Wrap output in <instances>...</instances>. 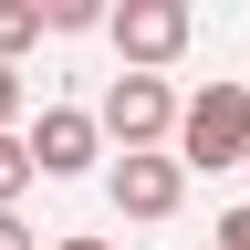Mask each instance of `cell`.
<instances>
[{
    "instance_id": "1",
    "label": "cell",
    "mask_w": 250,
    "mask_h": 250,
    "mask_svg": "<svg viewBox=\"0 0 250 250\" xmlns=\"http://www.w3.org/2000/svg\"><path fill=\"white\" fill-rule=\"evenodd\" d=\"M177 156L188 167H240L250 156V83H208L177 104Z\"/></svg>"
},
{
    "instance_id": "2",
    "label": "cell",
    "mask_w": 250,
    "mask_h": 250,
    "mask_svg": "<svg viewBox=\"0 0 250 250\" xmlns=\"http://www.w3.org/2000/svg\"><path fill=\"white\" fill-rule=\"evenodd\" d=\"M104 136H115V146H167V136H177V94H167V73L125 62V73L104 83Z\"/></svg>"
},
{
    "instance_id": "3",
    "label": "cell",
    "mask_w": 250,
    "mask_h": 250,
    "mask_svg": "<svg viewBox=\"0 0 250 250\" xmlns=\"http://www.w3.org/2000/svg\"><path fill=\"white\" fill-rule=\"evenodd\" d=\"M104 31H115V52H125V62L167 73V62L188 52V31H198V21H188V0H115V11H104Z\"/></svg>"
},
{
    "instance_id": "4",
    "label": "cell",
    "mask_w": 250,
    "mask_h": 250,
    "mask_svg": "<svg viewBox=\"0 0 250 250\" xmlns=\"http://www.w3.org/2000/svg\"><path fill=\"white\" fill-rule=\"evenodd\" d=\"M104 188H115V208H125V219H167V208L188 198V156H156V146H125Z\"/></svg>"
},
{
    "instance_id": "5",
    "label": "cell",
    "mask_w": 250,
    "mask_h": 250,
    "mask_svg": "<svg viewBox=\"0 0 250 250\" xmlns=\"http://www.w3.org/2000/svg\"><path fill=\"white\" fill-rule=\"evenodd\" d=\"M31 156H42V177H83L94 156H104V115H83V104H42Z\"/></svg>"
},
{
    "instance_id": "6",
    "label": "cell",
    "mask_w": 250,
    "mask_h": 250,
    "mask_svg": "<svg viewBox=\"0 0 250 250\" xmlns=\"http://www.w3.org/2000/svg\"><path fill=\"white\" fill-rule=\"evenodd\" d=\"M0 52H42V0H0Z\"/></svg>"
},
{
    "instance_id": "7",
    "label": "cell",
    "mask_w": 250,
    "mask_h": 250,
    "mask_svg": "<svg viewBox=\"0 0 250 250\" xmlns=\"http://www.w3.org/2000/svg\"><path fill=\"white\" fill-rule=\"evenodd\" d=\"M31 177H42V156H31V136H21V125H0V198H21Z\"/></svg>"
},
{
    "instance_id": "8",
    "label": "cell",
    "mask_w": 250,
    "mask_h": 250,
    "mask_svg": "<svg viewBox=\"0 0 250 250\" xmlns=\"http://www.w3.org/2000/svg\"><path fill=\"white\" fill-rule=\"evenodd\" d=\"M115 0H42V31H104Z\"/></svg>"
},
{
    "instance_id": "9",
    "label": "cell",
    "mask_w": 250,
    "mask_h": 250,
    "mask_svg": "<svg viewBox=\"0 0 250 250\" xmlns=\"http://www.w3.org/2000/svg\"><path fill=\"white\" fill-rule=\"evenodd\" d=\"M0 125H21V62L0 52Z\"/></svg>"
},
{
    "instance_id": "10",
    "label": "cell",
    "mask_w": 250,
    "mask_h": 250,
    "mask_svg": "<svg viewBox=\"0 0 250 250\" xmlns=\"http://www.w3.org/2000/svg\"><path fill=\"white\" fill-rule=\"evenodd\" d=\"M0 250H31V229H21V198H0Z\"/></svg>"
},
{
    "instance_id": "11",
    "label": "cell",
    "mask_w": 250,
    "mask_h": 250,
    "mask_svg": "<svg viewBox=\"0 0 250 250\" xmlns=\"http://www.w3.org/2000/svg\"><path fill=\"white\" fill-rule=\"evenodd\" d=\"M62 250H115V240H62Z\"/></svg>"
},
{
    "instance_id": "12",
    "label": "cell",
    "mask_w": 250,
    "mask_h": 250,
    "mask_svg": "<svg viewBox=\"0 0 250 250\" xmlns=\"http://www.w3.org/2000/svg\"><path fill=\"white\" fill-rule=\"evenodd\" d=\"M240 167H250V156H240Z\"/></svg>"
},
{
    "instance_id": "13",
    "label": "cell",
    "mask_w": 250,
    "mask_h": 250,
    "mask_svg": "<svg viewBox=\"0 0 250 250\" xmlns=\"http://www.w3.org/2000/svg\"><path fill=\"white\" fill-rule=\"evenodd\" d=\"M208 250H219V240H208Z\"/></svg>"
}]
</instances>
